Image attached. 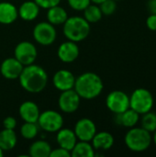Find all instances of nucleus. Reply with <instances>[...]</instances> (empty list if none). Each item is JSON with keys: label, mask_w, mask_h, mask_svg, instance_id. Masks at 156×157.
I'll return each mask as SVG.
<instances>
[{"label": "nucleus", "mask_w": 156, "mask_h": 157, "mask_svg": "<svg viewBox=\"0 0 156 157\" xmlns=\"http://www.w3.org/2000/svg\"><path fill=\"white\" fill-rule=\"evenodd\" d=\"M19 84L29 93H40L47 86L48 75L46 71L37 64H29L23 67L18 77Z\"/></svg>", "instance_id": "f257e3e1"}, {"label": "nucleus", "mask_w": 156, "mask_h": 157, "mask_svg": "<svg viewBox=\"0 0 156 157\" xmlns=\"http://www.w3.org/2000/svg\"><path fill=\"white\" fill-rule=\"evenodd\" d=\"M104 85L100 76L95 73L87 72L75 78L74 89L84 99H94L103 91Z\"/></svg>", "instance_id": "f03ea898"}, {"label": "nucleus", "mask_w": 156, "mask_h": 157, "mask_svg": "<svg viewBox=\"0 0 156 157\" xmlns=\"http://www.w3.org/2000/svg\"><path fill=\"white\" fill-rule=\"evenodd\" d=\"M64 36L72 41L79 42L86 40L90 33V23L82 17H68L63 24Z\"/></svg>", "instance_id": "7ed1b4c3"}, {"label": "nucleus", "mask_w": 156, "mask_h": 157, "mask_svg": "<svg viewBox=\"0 0 156 157\" xmlns=\"http://www.w3.org/2000/svg\"><path fill=\"white\" fill-rule=\"evenodd\" d=\"M124 142L129 150L134 153L146 151L152 144L151 132L142 127H132L127 132Z\"/></svg>", "instance_id": "20e7f679"}, {"label": "nucleus", "mask_w": 156, "mask_h": 157, "mask_svg": "<svg viewBox=\"0 0 156 157\" xmlns=\"http://www.w3.org/2000/svg\"><path fill=\"white\" fill-rule=\"evenodd\" d=\"M154 96L146 88H137L130 97V108L140 115L151 111L154 107Z\"/></svg>", "instance_id": "39448f33"}, {"label": "nucleus", "mask_w": 156, "mask_h": 157, "mask_svg": "<svg viewBox=\"0 0 156 157\" xmlns=\"http://www.w3.org/2000/svg\"><path fill=\"white\" fill-rule=\"evenodd\" d=\"M40 128L48 132H57L63 125V116L55 110H45L40 114L37 121Z\"/></svg>", "instance_id": "423d86ee"}, {"label": "nucleus", "mask_w": 156, "mask_h": 157, "mask_svg": "<svg viewBox=\"0 0 156 157\" xmlns=\"http://www.w3.org/2000/svg\"><path fill=\"white\" fill-rule=\"evenodd\" d=\"M57 37V32L50 22H40L33 29V38L40 45L48 46L52 44Z\"/></svg>", "instance_id": "0eeeda50"}, {"label": "nucleus", "mask_w": 156, "mask_h": 157, "mask_svg": "<svg viewBox=\"0 0 156 157\" xmlns=\"http://www.w3.org/2000/svg\"><path fill=\"white\" fill-rule=\"evenodd\" d=\"M106 106L115 114L122 113L130 108V97L121 90H114L107 96Z\"/></svg>", "instance_id": "6e6552de"}, {"label": "nucleus", "mask_w": 156, "mask_h": 157, "mask_svg": "<svg viewBox=\"0 0 156 157\" xmlns=\"http://www.w3.org/2000/svg\"><path fill=\"white\" fill-rule=\"evenodd\" d=\"M15 58L21 63L23 66L29 65L34 63L37 59L38 52L37 48L30 41H21L19 42L14 51Z\"/></svg>", "instance_id": "1a4fd4ad"}, {"label": "nucleus", "mask_w": 156, "mask_h": 157, "mask_svg": "<svg viewBox=\"0 0 156 157\" xmlns=\"http://www.w3.org/2000/svg\"><path fill=\"white\" fill-rule=\"evenodd\" d=\"M80 101L81 98L73 88L62 91L58 99V106L60 109L64 113H74L78 109Z\"/></svg>", "instance_id": "9d476101"}, {"label": "nucleus", "mask_w": 156, "mask_h": 157, "mask_svg": "<svg viewBox=\"0 0 156 157\" xmlns=\"http://www.w3.org/2000/svg\"><path fill=\"white\" fill-rule=\"evenodd\" d=\"M74 132L79 141L90 142L97 133V126L92 120L83 118L77 121Z\"/></svg>", "instance_id": "9b49d317"}, {"label": "nucleus", "mask_w": 156, "mask_h": 157, "mask_svg": "<svg viewBox=\"0 0 156 157\" xmlns=\"http://www.w3.org/2000/svg\"><path fill=\"white\" fill-rule=\"evenodd\" d=\"M23 64H21L15 57L13 58H6L3 61L0 66L1 75L8 80H15L18 79L22 70Z\"/></svg>", "instance_id": "f8f14e48"}, {"label": "nucleus", "mask_w": 156, "mask_h": 157, "mask_svg": "<svg viewBox=\"0 0 156 157\" xmlns=\"http://www.w3.org/2000/svg\"><path fill=\"white\" fill-rule=\"evenodd\" d=\"M57 55L63 63H70L74 62L79 55V47L77 42L69 40L63 42L58 48Z\"/></svg>", "instance_id": "ddd939ff"}, {"label": "nucleus", "mask_w": 156, "mask_h": 157, "mask_svg": "<svg viewBox=\"0 0 156 157\" xmlns=\"http://www.w3.org/2000/svg\"><path fill=\"white\" fill-rule=\"evenodd\" d=\"M52 83L56 89L60 91H65L74 88L75 77L73 73L68 70H59L54 74Z\"/></svg>", "instance_id": "4468645a"}, {"label": "nucleus", "mask_w": 156, "mask_h": 157, "mask_svg": "<svg viewBox=\"0 0 156 157\" xmlns=\"http://www.w3.org/2000/svg\"><path fill=\"white\" fill-rule=\"evenodd\" d=\"M20 118L26 122H37L40 117V109L36 103L32 101L23 102L18 109Z\"/></svg>", "instance_id": "2eb2a0df"}, {"label": "nucleus", "mask_w": 156, "mask_h": 157, "mask_svg": "<svg viewBox=\"0 0 156 157\" xmlns=\"http://www.w3.org/2000/svg\"><path fill=\"white\" fill-rule=\"evenodd\" d=\"M56 142L59 145V147H62L67 151H70L74 148L75 144L77 143V137L74 133V132L71 129H60L57 132L56 135Z\"/></svg>", "instance_id": "dca6fc26"}, {"label": "nucleus", "mask_w": 156, "mask_h": 157, "mask_svg": "<svg viewBox=\"0 0 156 157\" xmlns=\"http://www.w3.org/2000/svg\"><path fill=\"white\" fill-rule=\"evenodd\" d=\"M91 141L92 146L95 150L107 151L109 150L114 144V137L110 132H97Z\"/></svg>", "instance_id": "f3484780"}, {"label": "nucleus", "mask_w": 156, "mask_h": 157, "mask_svg": "<svg viewBox=\"0 0 156 157\" xmlns=\"http://www.w3.org/2000/svg\"><path fill=\"white\" fill-rule=\"evenodd\" d=\"M18 17L17 8L11 3L0 2V23L9 25L16 21Z\"/></svg>", "instance_id": "a211bd4d"}, {"label": "nucleus", "mask_w": 156, "mask_h": 157, "mask_svg": "<svg viewBox=\"0 0 156 157\" xmlns=\"http://www.w3.org/2000/svg\"><path fill=\"white\" fill-rule=\"evenodd\" d=\"M18 16L25 21L36 19L40 14V6L34 1H26L17 9Z\"/></svg>", "instance_id": "6ab92c4d"}, {"label": "nucleus", "mask_w": 156, "mask_h": 157, "mask_svg": "<svg viewBox=\"0 0 156 157\" xmlns=\"http://www.w3.org/2000/svg\"><path fill=\"white\" fill-rule=\"evenodd\" d=\"M140 121V114L132 109L129 108L122 113L116 114V122L126 128H132L137 125Z\"/></svg>", "instance_id": "aec40b11"}, {"label": "nucleus", "mask_w": 156, "mask_h": 157, "mask_svg": "<svg viewBox=\"0 0 156 157\" xmlns=\"http://www.w3.org/2000/svg\"><path fill=\"white\" fill-rule=\"evenodd\" d=\"M47 18H48V22H50L53 26L63 25L65 22V20L68 18V15L63 7L57 5L48 9Z\"/></svg>", "instance_id": "412c9836"}, {"label": "nucleus", "mask_w": 156, "mask_h": 157, "mask_svg": "<svg viewBox=\"0 0 156 157\" xmlns=\"http://www.w3.org/2000/svg\"><path fill=\"white\" fill-rule=\"evenodd\" d=\"M51 151V147L46 141L39 140L31 144L29 148V156L32 157H49Z\"/></svg>", "instance_id": "4be33fe9"}, {"label": "nucleus", "mask_w": 156, "mask_h": 157, "mask_svg": "<svg viewBox=\"0 0 156 157\" xmlns=\"http://www.w3.org/2000/svg\"><path fill=\"white\" fill-rule=\"evenodd\" d=\"M17 134L14 130L4 129L0 132V148L4 152L12 150L17 144Z\"/></svg>", "instance_id": "5701e85b"}, {"label": "nucleus", "mask_w": 156, "mask_h": 157, "mask_svg": "<svg viewBox=\"0 0 156 157\" xmlns=\"http://www.w3.org/2000/svg\"><path fill=\"white\" fill-rule=\"evenodd\" d=\"M95 149L89 142L80 141L71 150V157H94Z\"/></svg>", "instance_id": "b1692460"}, {"label": "nucleus", "mask_w": 156, "mask_h": 157, "mask_svg": "<svg viewBox=\"0 0 156 157\" xmlns=\"http://www.w3.org/2000/svg\"><path fill=\"white\" fill-rule=\"evenodd\" d=\"M102 16H103V14L101 12L100 7L96 4H94V5L90 4L84 10V17L89 23H96V22L99 21L102 18Z\"/></svg>", "instance_id": "393cba45"}, {"label": "nucleus", "mask_w": 156, "mask_h": 157, "mask_svg": "<svg viewBox=\"0 0 156 157\" xmlns=\"http://www.w3.org/2000/svg\"><path fill=\"white\" fill-rule=\"evenodd\" d=\"M39 125L37 122H26L20 127V134L23 138L27 140L34 139L39 132Z\"/></svg>", "instance_id": "a878e982"}, {"label": "nucleus", "mask_w": 156, "mask_h": 157, "mask_svg": "<svg viewBox=\"0 0 156 157\" xmlns=\"http://www.w3.org/2000/svg\"><path fill=\"white\" fill-rule=\"evenodd\" d=\"M141 124L142 128L148 131L149 132H154L156 130V113L149 111L144 114H143V117L141 119Z\"/></svg>", "instance_id": "bb28decb"}, {"label": "nucleus", "mask_w": 156, "mask_h": 157, "mask_svg": "<svg viewBox=\"0 0 156 157\" xmlns=\"http://www.w3.org/2000/svg\"><path fill=\"white\" fill-rule=\"evenodd\" d=\"M101 12L103 15L109 16L112 15L117 9V4L115 0H105L103 3L99 5Z\"/></svg>", "instance_id": "cd10ccee"}, {"label": "nucleus", "mask_w": 156, "mask_h": 157, "mask_svg": "<svg viewBox=\"0 0 156 157\" xmlns=\"http://www.w3.org/2000/svg\"><path fill=\"white\" fill-rule=\"evenodd\" d=\"M68 4L71 8L76 11H84L90 4V0H68Z\"/></svg>", "instance_id": "c85d7f7f"}, {"label": "nucleus", "mask_w": 156, "mask_h": 157, "mask_svg": "<svg viewBox=\"0 0 156 157\" xmlns=\"http://www.w3.org/2000/svg\"><path fill=\"white\" fill-rule=\"evenodd\" d=\"M34 2L40 6V8L49 9L60 4L61 0H34Z\"/></svg>", "instance_id": "c756f323"}, {"label": "nucleus", "mask_w": 156, "mask_h": 157, "mask_svg": "<svg viewBox=\"0 0 156 157\" xmlns=\"http://www.w3.org/2000/svg\"><path fill=\"white\" fill-rule=\"evenodd\" d=\"M49 157H71V153L70 151H67L62 147H59V148L51 150Z\"/></svg>", "instance_id": "7c9ffc66"}, {"label": "nucleus", "mask_w": 156, "mask_h": 157, "mask_svg": "<svg viewBox=\"0 0 156 157\" xmlns=\"http://www.w3.org/2000/svg\"><path fill=\"white\" fill-rule=\"evenodd\" d=\"M3 126L5 129L14 130L17 126V121L14 117H11V116L6 117L3 121Z\"/></svg>", "instance_id": "2f4dec72"}, {"label": "nucleus", "mask_w": 156, "mask_h": 157, "mask_svg": "<svg viewBox=\"0 0 156 157\" xmlns=\"http://www.w3.org/2000/svg\"><path fill=\"white\" fill-rule=\"evenodd\" d=\"M146 25L148 27L149 29L151 30H156V15L154 14H151L147 19H146Z\"/></svg>", "instance_id": "473e14b6"}, {"label": "nucleus", "mask_w": 156, "mask_h": 157, "mask_svg": "<svg viewBox=\"0 0 156 157\" xmlns=\"http://www.w3.org/2000/svg\"><path fill=\"white\" fill-rule=\"evenodd\" d=\"M147 6L151 14L156 15V0H149Z\"/></svg>", "instance_id": "72a5a7b5"}, {"label": "nucleus", "mask_w": 156, "mask_h": 157, "mask_svg": "<svg viewBox=\"0 0 156 157\" xmlns=\"http://www.w3.org/2000/svg\"><path fill=\"white\" fill-rule=\"evenodd\" d=\"M92 3H94V4H96V5H100L101 3H103L105 0H90Z\"/></svg>", "instance_id": "f704fd0d"}, {"label": "nucleus", "mask_w": 156, "mask_h": 157, "mask_svg": "<svg viewBox=\"0 0 156 157\" xmlns=\"http://www.w3.org/2000/svg\"><path fill=\"white\" fill-rule=\"evenodd\" d=\"M153 133H154V135H152V140H153V143H154V144L156 145V130Z\"/></svg>", "instance_id": "c9c22d12"}, {"label": "nucleus", "mask_w": 156, "mask_h": 157, "mask_svg": "<svg viewBox=\"0 0 156 157\" xmlns=\"http://www.w3.org/2000/svg\"><path fill=\"white\" fill-rule=\"evenodd\" d=\"M4 155V151L0 148V157H2Z\"/></svg>", "instance_id": "e433bc0d"}, {"label": "nucleus", "mask_w": 156, "mask_h": 157, "mask_svg": "<svg viewBox=\"0 0 156 157\" xmlns=\"http://www.w3.org/2000/svg\"><path fill=\"white\" fill-rule=\"evenodd\" d=\"M115 1H117V0H115Z\"/></svg>", "instance_id": "4c0bfd02"}]
</instances>
